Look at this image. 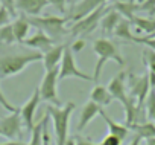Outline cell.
I'll return each instance as SVG.
<instances>
[{"mask_svg": "<svg viewBox=\"0 0 155 145\" xmlns=\"http://www.w3.org/2000/svg\"><path fill=\"white\" fill-rule=\"evenodd\" d=\"M74 109H76V104L71 101H68L62 107H55L52 104L46 105V113L53 121L56 145H65V142L68 139V122H70V116Z\"/></svg>", "mask_w": 155, "mask_h": 145, "instance_id": "obj_1", "label": "cell"}, {"mask_svg": "<svg viewBox=\"0 0 155 145\" xmlns=\"http://www.w3.org/2000/svg\"><path fill=\"white\" fill-rule=\"evenodd\" d=\"M43 61V54L34 50L29 54H18V55H3L0 57V80L14 77L23 72L29 64Z\"/></svg>", "mask_w": 155, "mask_h": 145, "instance_id": "obj_2", "label": "cell"}, {"mask_svg": "<svg viewBox=\"0 0 155 145\" xmlns=\"http://www.w3.org/2000/svg\"><path fill=\"white\" fill-rule=\"evenodd\" d=\"M93 50L97 55V63H96V67H94V74H93V81H96V83L101 78L102 69L107 64V61L113 60L119 66H125V60H123L122 54L119 52V47L108 38H97L93 43Z\"/></svg>", "mask_w": 155, "mask_h": 145, "instance_id": "obj_3", "label": "cell"}, {"mask_svg": "<svg viewBox=\"0 0 155 145\" xmlns=\"http://www.w3.org/2000/svg\"><path fill=\"white\" fill-rule=\"evenodd\" d=\"M26 19L31 26H35L37 31H43L53 41L68 34V29L65 28V23L68 22V19L58 17V16H47V17H28L26 16Z\"/></svg>", "mask_w": 155, "mask_h": 145, "instance_id": "obj_4", "label": "cell"}, {"mask_svg": "<svg viewBox=\"0 0 155 145\" xmlns=\"http://www.w3.org/2000/svg\"><path fill=\"white\" fill-rule=\"evenodd\" d=\"M108 9H110V8H108L107 5L99 6L97 9H94L93 12H90V14L85 16L84 19L74 22V25L68 29V34L73 35V37H79V38H84L85 35L91 34V32L97 28V25L101 23L102 17L107 14Z\"/></svg>", "mask_w": 155, "mask_h": 145, "instance_id": "obj_5", "label": "cell"}, {"mask_svg": "<svg viewBox=\"0 0 155 145\" xmlns=\"http://www.w3.org/2000/svg\"><path fill=\"white\" fill-rule=\"evenodd\" d=\"M67 78H78V80H84V81H93V75L84 74V72L78 67L76 60L73 57V52L68 44H65L64 55L61 60V67H59V75L58 81H64Z\"/></svg>", "mask_w": 155, "mask_h": 145, "instance_id": "obj_6", "label": "cell"}, {"mask_svg": "<svg viewBox=\"0 0 155 145\" xmlns=\"http://www.w3.org/2000/svg\"><path fill=\"white\" fill-rule=\"evenodd\" d=\"M58 75H59V67L52 69L49 72H46L41 86H40V96L41 101H46L55 107H61V102L58 99V93H56V84H58Z\"/></svg>", "mask_w": 155, "mask_h": 145, "instance_id": "obj_7", "label": "cell"}, {"mask_svg": "<svg viewBox=\"0 0 155 145\" xmlns=\"http://www.w3.org/2000/svg\"><path fill=\"white\" fill-rule=\"evenodd\" d=\"M128 90H129V96L135 99V102L138 105H144V101L150 92V84H149V75L143 74V75H129L128 80Z\"/></svg>", "mask_w": 155, "mask_h": 145, "instance_id": "obj_8", "label": "cell"}, {"mask_svg": "<svg viewBox=\"0 0 155 145\" xmlns=\"http://www.w3.org/2000/svg\"><path fill=\"white\" fill-rule=\"evenodd\" d=\"M23 134V121L20 116V110L17 109L14 113L0 119V136L8 137L9 140H17Z\"/></svg>", "mask_w": 155, "mask_h": 145, "instance_id": "obj_9", "label": "cell"}, {"mask_svg": "<svg viewBox=\"0 0 155 145\" xmlns=\"http://www.w3.org/2000/svg\"><path fill=\"white\" fill-rule=\"evenodd\" d=\"M40 101H41L40 90L35 89L32 92V96L21 107H18L20 116H21V121H23V127L26 128V131H32L34 127H35V113H37L38 105H40Z\"/></svg>", "mask_w": 155, "mask_h": 145, "instance_id": "obj_10", "label": "cell"}, {"mask_svg": "<svg viewBox=\"0 0 155 145\" xmlns=\"http://www.w3.org/2000/svg\"><path fill=\"white\" fill-rule=\"evenodd\" d=\"M102 5H107V0H81L74 6H71V11L68 14V20L78 22Z\"/></svg>", "mask_w": 155, "mask_h": 145, "instance_id": "obj_11", "label": "cell"}, {"mask_svg": "<svg viewBox=\"0 0 155 145\" xmlns=\"http://www.w3.org/2000/svg\"><path fill=\"white\" fill-rule=\"evenodd\" d=\"M126 77H128V74L125 70H122V72H119V74L110 81V84H108V92H110V95L113 96V99H117V101H120L122 104L128 99V89H126Z\"/></svg>", "mask_w": 155, "mask_h": 145, "instance_id": "obj_12", "label": "cell"}, {"mask_svg": "<svg viewBox=\"0 0 155 145\" xmlns=\"http://www.w3.org/2000/svg\"><path fill=\"white\" fill-rule=\"evenodd\" d=\"M47 5V0H14V6L25 12L28 17H40Z\"/></svg>", "mask_w": 155, "mask_h": 145, "instance_id": "obj_13", "label": "cell"}, {"mask_svg": "<svg viewBox=\"0 0 155 145\" xmlns=\"http://www.w3.org/2000/svg\"><path fill=\"white\" fill-rule=\"evenodd\" d=\"M55 41L49 37V35H46L43 31H37L34 35H31L29 38H26L25 40V43L23 44H26L28 47H32V49H35L37 52H40V54H46V52H49L53 46Z\"/></svg>", "mask_w": 155, "mask_h": 145, "instance_id": "obj_14", "label": "cell"}, {"mask_svg": "<svg viewBox=\"0 0 155 145\" xmlns=\"http://www.w3.org/2000/svg\"><path fill=\"white\" fill-rule=\"evenodd\" d=\"M104 109L99 107L97 104H94L93 101H87L81 110V116H79V122H78V131H82L97 115H101Z\"/></svg>", "mask_w": 155, "mask_h": 145, "instance_id": "obj_15", "label": "cell"}, {"mask_svg": "<svg viewBox=\"0 0 155 145\" xmlns=\"http://www.w3.org/2000/svg\"><path fill=\"white\" fill-rule=\"evenodd\" d=\"M64 49H65V44H58V46H53L49 52L43 54V63H44L46 72H49V70L58 67V64H59L61 60H62Z\"/></svg>", "mask_w": 155, "mask_h": 145, "instance_id": "obj_16", "label": "cell"}, {"mask_svg": "<svg viewBox=\"0 0 155 145\" xmlns=\"http://www.w3.org/2000/svg\"><path fill=\"white\" fill-rule=\"evenodd\" d=\"M101 116H102V119L105 121V124H107V127H108V133L110 134H113V136H116V137H119L122 142L128 137V134H129V128L126 127V125H122V124H119V122H116L114 119H111L104 110L101 112Z\"/></svg>", "mask_w": 155, "mask_h": 145, "instance_id": "obj_17", "label": "cell"}, {"mask_svg": "<svg viewBox=\"0 0 155 145\" xmlns=\"http://www.w3.org/2000/svg\"><path fill=\"white\" fill-rule=\"evenodd\" d=\"M129 22H131V25H134L137 28L138 32L146 34V37H155V19L134 16Z\"/></svg>", "mask_w": 155, "mask_h": 145, "instance_id": "obj_18", "label": "cell"}, {"mask_svg": "<svg viewBox=\"0 0 155 145\" xmlns=\"http://www.w3.org/2000/svg\"><path fill=\"white\" fill-rule=\"evenodd\" d=\"M11 26H12V32H14L15 41L20 43V44H23L25 40L28 38V32L31 29V25H29L26 16H21L20 19H17L15 22H12Z\"/></svg>", "mask_w": 155, "mask_h": 145, "instance_id": "obj_19", "label": "cell"}, {"mask_svg": "<svg viewBox=\"0 0 155 145\" xmlns=\"http://www.w3.org/2000/svg\"><path fill=\"white\" fill-rule=\"evenodd\" d=\"M90 101H93L94 104H97L99 107H105V105H110L111 101H113V96L110 95L108 89L105 86H94L91 93H90Z\"/></svg>", "mask_w": 155, "mask_h": 145, "instance_id": "obj_20", "label": "cell"}, {"mask_svg": "<svg viewBox=\"0 0 155 145\" xmlns=\"http://www.w3.org/2000/svg\"><path fill=\"white\" fill-rule=\"evenodd\" d=\"M120 19H122V16H120L116 9H113V8L110 6V9L107 11V14H105V16L102 17V20H101V26H102L104 34H113L114 29H116V26L119 25Z\"/></svg>", "mask_w": 155, "mask_h": 145, "instance_id": "obj_21", "label": "cell"}, {"mask_svg": "<svg viewBox=\"0 0 155 145\" xmlns=\"http://www.w3.org/2000/svg\"><path fill=\"white\" fill-rule=\"evenodd\" d=\"M129 130L135 131V136H138L140 139H150V137H155V124L150 122V121H146L143 124H137V125H132Z\"/></svg>", "mask_w": 155, "mask_h": 145, "instance_id": "obj_22", "label": "cell"}, {"mask_svg": "<svg viewBox=\"0 0 155 145\" xmlns=\"http://www.w3.org/2000/svg\"><path fill=\"white\" fill-rule=\"evenodd\" d=\"M113 35H116V37H119V38H122V40L132 41L134 34H132V31H131V22H129L128 19H123V17H122L120 22H119V25L116 26Z\"/></svg>", "mask_w": 155, "mask_h": 145, "instance_id": "obj_23", "label": "cell"}, {"mask_svg": "<svg viewBox=\"0 0 155 145\" xmlns=\"http://www.w3.org/2000/svg\"><path fill=\"white\" fill-rule=\"evenodd\" d=\"M144 110H146V118L155 124V90L152 89L144 101Z\"/></svg>", "mask_w": 155, "mask_h": 145, "instance_id": "obj_24", "label": "cell"}, {"mask_svg": "<svg viewBox=\"0 0 155 145\" xmlns=\"http://www.w3.org/2000/svg\"><path fill=\"white\" fill-rule=\"evenodd\" d=\"M43 127H44V116H43V121L35 124L34 130L31 131L32 136H31V142L28 145H44V142H43Z\"/></svg>", "mask_w": 155, "mask_h": 145, "instance_id": "obj_25", "label": "cell"}, {"mask_svg": "<svg viewBox=\"0 0 155 145\" xmlns=\"http://www.w3.org/2000/svg\"><path fill=\"white\" fill-rule=\"evenodd\" d=\"M14 43H17V41H15L11 23L0 28V44H14Z\"/></svg>", "mask_w": 155, "mask_h": 145, "instance_id": "obj_26", "label": "cell"}, {"mask_svg": "<svg viewBox=\"0 0 155 145\" xmlns=\"http://www.w3.org/2000/svg\"><path fill=\"white\" fill-rule=\"evenodd\" d=\"M143 63L147 66L150 74H155V52L150 49L143 50Z\"/></svg>", "mask_w": 155, "mask_h": 145, "instance_id": "obj_27", "label": "cell"}, {"mask_svg": "<svg viewBox=\"0 0 155 145\" xmlns=\"http://www.w3.org/2000/svg\"><path fill=\"white\" fill-rule=\"evenodd\" d=\"M132 41L134 43H140V44H146L147 49L155 52V37H137V35H134Z\"/></svg>", "mask_w": 155, "mask_h": 145, "instance_id": "obj_28", "label": "cell"}, {"mask_svg": "<svg viewBox=\"0 0 155 145\" xmlns=\"http://www.w3.org/2000/svg\"><path fill=\"white\" fill-rule=\"evenodd\" d=\"M0 105H2L5 110H8V112H11V113H14L18 107H15V105H12L8 99H6V96L3 95V92H2V89H0Z\"/></svg>", "mask_w": 155, "mask_h": 145, "instance_id": "obj_29", "label": "cell"}, {"mask_svg": "<svg viewBox=\"0 0 155 145\" xmlns=\"http://www.w3.org/2000/svg\"><path fill=\"white\" fill-rule=\"evenodd\" d=\"M9 20H11V14L8 12V9L5 6H0V28L9 25Z\"/></svg>", "mask_w": 155, "mask_h": 145, "instance_id": "obj_30", "label": "cell"}, {"mask_svg": "<svg viewBox=\"0 0 155 145\" xmlns=\"http://www.w3.org/2000/svg\"><path fill=\"white\" fill-rule=\"evenodd\" d=\"M47 2H49V5H52L53 8H56L61 14H65L67 12V8H65L67 0H47Z\"/></svg>", "mask_w": 155, "mask_h": 145, "instance_id": "obj_31", "label": "cell"}, {"mask_svg": "<svg viewBox=\"0 0 155 145\" xmlns=\"http://www.w3.org/2000/svg\"><path fill=\"white\" fill-rule=\"evenodd\" d=\"M99 145H122V140H120L119 137H116V136H113V134L108 133V134L102 139V142H101Z\"/></svg>", "mask_w": 155, "mask_h": 145, "instance_id": "obj_32", "label": "cell"}, {"mask_svg": "<svg viewBox=\"0 0 155 145\" xmlns=\"http://www.w3.org/2000/svg\"><path fill=\"white\" fill-rule=\"evenodd\" d=\"M138 11H147L150 14H155V0H146L144 3L138 5Z\"/></svg>", "mask_w": 155, "mask_h": 145, "instance_id": "obj_33", "label": "cell"}, {"mask_svg": "<svg viewBox=\"0 0 155 145\" xmlns=\"http://www.w3.org/2000/svg\"><path fill=\"white\" fill-rule=\"evenodd\" d=\"M0 5L5 6L8 9V12L11 14V17H15L17 16V9L14 6V0H0Z\"/></svg>", "mask_w": 155, "mask_h": 145, "instance_id": "obj_34", "label": "cell"}, {"mask_svg": "<svg viewBox=\"0 0 155 145\" xmlns=\"http://www.w3.org/2000/svg\"><path fill=\"white\" fill-rule=\"evenodd\" d=\"M74 137V143L76 145H97L96 142H93L90 137H85V136H81V134H76L73 136Z\"/></svg>", "mask_w": 155, "mask_h": 145, "instance_id": "obj_35", "label": "cell"}, {"mask_svg": "<svg viewBox=\"0 0 155 145\" xmlns=\"http://www.w3.org/2000/svg\"><path fill=\"white\" fill-rule=\"evenodd\" d=\"M47 116H44V127H43V142L44 145H50V136L47 133Z\"/></svg>", "mask_w": 155, "mask_h": 145, "instance_id": "obj_36", "label": "cell"}, {"mask_svg": "<svg viewBox=\"0 0 155 145\" xmlns=\"http://www.w3.org/2000/svg\"><path fill=\"white\" fill-rule=\"evenodd\" d=\"M84 47H85V41H84V38H79L73 46H70V49H71L73 54H74V52H81Z\"/></svg>", "mask_w": 155, "mask_h": 145, "instance_id": "obj_37", "label": "cell"}, {"mask_svg": "<svg viewBox=\"0 0 155 145\" xmlns=\"http://www.w3.org/2000/svg\"><path fill=\"white\" fill-rule=\"evenodd\" d=\"M149 75V84H150V89L155 90V74H150V72H147Z\"/></svg>", "mask_w": 155, "mask_h": 145, "instance_id": "obj_38", "label": "cell"}, {"mask_svg": "<svg viewBox=\"0 0 155 145\" xmlns=\"http://www.w3.org/2000/svg\"><path fill=\"white\" fill-rule=\"evenodd\" d=\"M0 145H28V143H25V142H21L20 139H17V140H8V142L0 143Z\"/></svg>", "mask_w": 155, "mask_h": 145, "instance_id": "obj_39", "label": "cell"}, {"mask_svg": "<svg viewBox=\"0 0 155 145\" xmlns=\"http://www.w3.org/2000/svg\"><path fill=\"white\" fill-rule=\"evenodd\" d=\"M140 142H141V139L138 137V136H134L132 137V140H131V143L129 145H140Z\"/></svg>", "mask_w": 155, "mask_h": 145, "instance_id": "obj_40", "label": "cell"}, {"mask_svg": "<svg viewBox=\"0 0 155 145\" xmlns=\"http://www.w3.org/2000/svg\"><path fill=\"white\" fill-rule=\"evenodd\" d=\"M144 145H155V137L146 139V140H144Z\"/></svg>", "mask_w": 155, "mask_h": 145, "instance_id": "obj_41", "label": "cell"}, {"mask_svg": "<svg viewBox=\"0 0 155 145\" xmlns=\"http://www.w3.org/2000/svg\"><path fill=\"white\" fill-rule=\"evenodd\" d=\"M65 145H76V143H74V137H73V136H71V137H68V139H67V142H65Z\"/></svg>", "mask_w": 155, "mask_h": 145, "instance_id": "obj_42", "label": "cell"}, {"mask_svg": "<svg viewBox=\"0 0 155 145\" xmlns=\"http://www.w3.org/2000/svg\"><path fill=\"white\" fill-rule=\"evenodd\" d=\"M78 2H81V0H67V3H68V5H71V6H74Z\"/></svg>", "mask_w": 155, "mask_h": 145, "instance_id": "obj_43", "label": "cell"}, {"mask_svg": "<svg viewBox=\"0 0 155 145\" xmlns=\"http://www.w3.org/2000/svg\"><path fill=\"white\" fill-rule=\"evenodd\" d=\"M125 2H129V0H116V3H125Z\"/></svg>", "mask_w": 155, "mask_h": 145, "instance_id": "obj_44", "label": "cell"}, {"mask_svg": "<svg viewBox=\"0 0 155 145\" xmlns=\"http://www.w3.org/2000/svg\"><path fill=\"white\" fill-rule=\"evenodd\" d=\"M144 2H146V0H137V3H138V5H141V3H144Z\"/></svg>", "mask_w": 155, "mask_h": 145, "instance_id": "obj_45", "label": "cell"}, {"mask_svg": "<svg viewBox=\"0 0 155 145\" xmlns=\"http://www.w3.org/2000/svg\"><path fill=\"white\" fill-rule=\"evenodd\" d=\"M0 6H2V5H0Z\"/></svg>", "mask_w": 155, "mask_h": 145, "instance_id": "obj_46", "label": "cell"}, {"mask_svg": "<svg viewBox=\"0 0 155 145\" xmlns=\"http://www.w3.org/2000/svg\"><path fill=\"white\" fill-rule=\"evenodd\" d=\"M0 46H2V44H0Z\"/></svg>", "mask_w": 155, "mask_h": 145, "instance_id": "obj_47", "label": "cell"}]
</instances>
